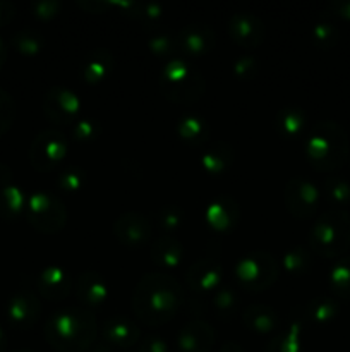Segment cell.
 <instances>
[{"label": "cell", "mask_w": 350, "mask_h": 352, "mask_svg": "<svg viewBox=\"0 0 350 352\" xmlns=\"http://www.w3.org/2000/svg\"><path fill=\"white\" fill-rule=\"evenodd\" d=\"M184 302V291L170 274L154 272L137 282L132 296V309L141 323L158 327L168 323Z\"/></svg>", "instance_id": "6da1fadb"}, {"label": "cell", "mask_w": 350, "mask_h": 352, "mask_svg": "<svg viewBox=\"0 0 350 352\" xmlns=\"http://www.w3.org/2000/svg\"><path fill=\"white\" fill-rule=\"evenodd\" d=\"M45 339L58 352H84L96 337V318L86 308H65L45 323Z\"/></svg>", "instance_id": "7a4b0ae2"}, {"label": "cell", "mask_w": 350, "mask_h": 352, "mask_svg": "<svg viewBox=\"0 0 350 352\" xmlns=\"http://www.w3.org/2000/svg\"><path fill=\"white\" fill-rule=\"evenodd\" d=\"M305 157L314 170L335 172L349 157V140L340 124L318 122L305 140Z\"/></svg>", "instance_id": "3957f363"}, {"label": "cell", "mask_w": 350, "mask_h": 352, "mask_svg": "<svg viewBox=\"0 0 350 352\" xmlns=\"http://www.w3.org/2000/svg\"><path fill=\"white\" fill-rule=\"evenodd\" d=\"M309 248L323 258H338L350 248V213L343 208H329L312 226Z\"/></svg>", "instance_id": "277c9868"}, {"label": "cell", "mask_w": 350, "mask_h": 352, "mask_svg": "<svg viewBox=\"0 0 350 352\" xmlns=\"http://www.w3.org/2000/svg\"><path fill=\"white\" fill-rule=\"evenodd\" d=\"M160 88L165 98L178 105L198 102L205 93V79L184 57H174L160 74Z\"/></svg>", "instance_id": "5b68a950"}, {"label": "cell", "mask_w": 350, "mask_h": 352, "mask_svg": "<svg viewBox=\"0 0 350 352\" xmlns=\"http://www.w3.org/2000/svg\"><path fill=\"white\" fill-rule=\"evenodd\" d=\"M280 275V265L273 254L266 251H253L237 261L233 268V277H235L239 287L246 291L259 292L268 289L277 282Z\"/></svg>", "instance_id": "8992f818"}, {"label": "cell", "mask_w": 350, "mask_h": 352, "mask_svg": "<svg viewBox=\"0 0 350 352\" xmlns=\"http://www.w3.org/2000/svg\"><path fill=\"white\" fill-rule=\"evenodd\" d=\"M26 219L40 232L57 234L67 222V212L57 196L38 191L27 198Z\"/></svg>", "instance_id": "52a82bcc"}, {"label": "cell", "mask_w": 350, "mask_h": 352, "mask_svg": "<svg viewBox=\"0 0 350 352\" xmlns=\"http://www.w3.org/2000/svg\"><path fill=\"white\" fill-rule=\"evenodd\" d=\"M67 155V140L57 129H45L33 140L30 162L38 172H51L62 165Z\"/></svg>", "instance_id": "ba28073f"}, {"label": "cell", "mask_w": 350, "mask_h": 352, "mask_svg": "<svg viewBox=\"0 0 350 352\" xmlns=\"http://www.w3.org/2000/svg\"><path fill=\"white\" fill-rule=\"evenodd\" d=\"M285 205L288 213L299 220L312 217L319 205V191L311 181L304 177H294L285 186Z\"/></svg>", "instance_id": "9c48e42d"}, {"label": "cell", "mask_w": 350, "mask_h": 352, "mask_svg": "<svg viewBox=\"0 0 350 352\" xmlns=\"http://www.w3.org/2000/svg\"><path fill=\"white\" fill-rule=\"evenodd\" d=\"M43 112L55 124H72L81 112V100L72 89L54 86L43 98Z\"/></svg>", "instance_id": "30bf717a"}, {"label": "cell", "mask_w": 350, "mask_h": 352, "mask_svg": "<svg viewBox=\"0 0 350 352\" xmlns=\"http://www.w3.org/2000/svg\"><path fill=\"white\" fill-rule=\"evenodd\" d=\"M113 234L126 248L139 250L146 246L150 241L151 222L141 213L127 212L113 222Z\"/></svg>", "instance_id": "8fae6325"}, {"label": "cell", "mask_w": 350, "mask_h": 352, "mask_svg": "<svg viewBox=\"0 0 350 352\" xmlns=\"http://www.w3.org/2000/svg\"><path fill=\"white\" fill-rule=\"evenodd\" d=\"M229 34L233 43L242 48H256L263 43L264 30L263 21L250 12L233 14L229 21Z\"/></svg>", "instance_id": "7c38bea8"}, {"label": "cell", "mask_w": 350, "mask_h": 352, "mask_svg": "<svg viewBox=\"0 0 350 352\" xmlns=\"http://www.w3.org/2000/svg\"><path fill=\"white\" fill-rule=\"evenodd\" d=\"M41 313V305L36 294L31 291H19L7 301L5 315L12 327L26 330L36 323Z\"/></svg>", "instance_id": "4fadbf2b"}, {"label": "cell", "mask_w": 350, "mask_h": 352, "mask_svg": "<svg viewBox=\"0 0 350 352\" xmlns=\"http://www.w3.org/2000/svg\"><path fill=\"white\" fill-rule=\"evenodd\" d=\"M38 292L47 301H62L74 289L72 277L65 268L58 265H48L36 277Z\"/></svg>", "instance_id": "5bb4252c"}, {"label": "cell", "mask_w": 350, "mask_h": 352, "mask_svg": "<svg viewBox=\"0 0 350 352\" xmlns=\"http://www.w3.org/2000/svg\"><path fill=\"white\" fill-rule=\"evenodd\" d=\"M223 268L216 258H201L187 272V285L192 292H215L222 284Z\"/></svg>", "instance_id": "9a60e30c"}, {"label": "cell", "mask_w": 350, "mask_h": 352, "mask_svg": "<svg viewBox=\"0 0 350 352\" xmlns=\"http://www.w3.org/2000/svg\"><path fill=\"white\" fill-rule=\"evenodd\" d=\"M215 47V34L208 26L191 24L185 26L177 36V52L184 57H205Z\"/></svg>", "instance_id": "2e32d148"}, {"label": "cell", "mask_w": 350, "mask_h": 352, "mask_svg": "<svg viewBox=\"0 0 350 352\" xmlns=\"http://www.w3.org/2000/svg\"><path fill=\"white\" fill-rule=\"evenodd\" d=\"M215 342V332L205 320L194 318L185 323L177 337V346L182 352H208Z\"/></svg>", "instance_id": "e0dca14e"}, {"label": "cell", "mask_w": 350, "mask_h": 352, "mask_svg": "<svg viewBox=\"0 0 350 352\" xmlns=\"http://www.w3.org/2000/svg\"><path fill=\"white\" fill-rule=\"evenodd\" d=\"M72 291L75 292V298L84 305L86 308H98L108 298V284L98 272H82L78 278Z\"/></svg>", "instance_id": "ac0fdd59"}, {"label": "cell", "mask_w": 350, "mask_h": 352, "mask_svg": "<svg viewBox=\"0 0 350 352\" xmlns=\"http://www.w3.org/2000/svg\"><path fill=\"white\" fill-rule=\"evenodd\" d=\"M205 219L209 229L218 234H225L232 230L239 220V206L232 198H218L209 203L205 212Z\"/></svg>", "instance_id": "d6986e66"}, {"label": "cell", "mask_w": 350, "mask_h": 352, "mask_svg": "<svg viewBox=\"0 0 350 352\" xmlns=\"http://www.w3.org/2000/svg\"><path fill=\"white\" fill-rule=\"evenodd\" d=\"M139 327L129 316H112L103 325V339L113 346L129 347L139 339Z\"/></svg>", "instance_id": "ffe728a7"}, {"label": "cell", "mask_w": 350, "mask_h": 352, "mask_svg": "<svg viewBox=\"0 0 350 352\" xmlns=\"http://www.w3.org/2000/svg\"><path fill=\"white\" fill-rule=\"evenodd\" d=\"M150 258L156 267L163 268V270H172L180 265L182 258H184V246L175 236H161L151 246Z\"/></svg>", "instance_id": "44dd1931"}, {"label": "cell", "mask_w": 350, "mask_h": 352, "mask_svg": "<svg viewBox=\"0 0 350 352\" xmlns=\"http://www.w3.org/2000/svg\"><path fill=\"white\" fill-rule=\"evenodd\" d=\"M244 325L256 333H270L277 329L278 315L271 306L268 305H250L244 311Z\"/></svg>", "instance_id": "7402d4cb"}, {"label": "cell", "mask_w": 350, "mask_h": 352, "mask_svg": "<svg viewBox=\"0 0 350 352\" xmlns=\"http://www.w3.org/2000/svg\"><path fill=\"white\" fill-rule=\"evenodd\" d=\"M26 206L27 199L23 189L12 182H5L0 189V217L5 220H16L26 213Z\"/></svg>", "instance_id": "603a6c76"}, {"label": "cell", "mask_w": 350, "mask_h": 352, "mask_svg": "<svg viewBox=\"0 0 350 352\" xmlns=\"http://www.w3.org/2000/svg\"><path fill=\"white\" fill-rule=\"evenodd\" d=\"M113 67L112 55L106 50H95L82 65V78L88 85H100Z\"/></svg>", "instance_id": "cb8c5ba5"}, {"label": "cell", "mask_w": 350, "mask_h": 352, "mask_svg": "<svg viewBox=\"0 0 350 352\" xmlns=\"http://www.w3.org/2000/svg\"><path fill=\"white\" fill-rule=\"evenodd\" d=\"M277 131L285 140H295L305 127V116L299 107H285L277 116Z\"/></svg>", "instance_id": "d4e9b609"}, {"label": "cell", "mask_w": 350, "mask_h": 352, "mask_svg": "<svg viewBox=\"0 0 350 352\" xmlns=\"http://www.w3.org/2000/svg\"><path fill=\"white\" fill-rule=\"evenodd\" d=\"M232 164V150L226 143H216L201 155V165L209 175H218Z\"/></svg>", "instance_id": "484cf974"}, {"label": "cell", "mask_w": 350, "mask_h": 352, "mask_svg": "<svg viewBox=\"0 0 350 352\" xmlns=\"http://www.w3.org/2000/svg\"><path fill=\"white\" fill-rule=\"evenodd\" d=\"M177 134L182 141L189 144H201L209 134L206 120L199 116H184L177 122Z\"/></svg>", "instance_id": "4316f807"}, {"label": "cell", "mask_w": 350, "mask_h": 352, "mask_svg": "<svg viewBox=\"0 0 350 352\" xmlns=\"http://www.w3.org/2000/svg\"><path fill=\"white\" fill-rule=\"evenodd\" d=\"M301 323L292 322L287 330L278 333L268 346L266 352H301Z\"/></svg>", "instance_id": "83f0119b"}, {"label": "cell", "mask_w": 350, "mask_h": 352, "mask_svg": "<svg viewBox=\"0 0 350 352\" xmlns=\"http://www.w3.org/2000/svg\"><path fill=\"white\" fill-rule=\"evenodd\" d=\"M340 306L331 298H316L307 302L305 316L314 323H328L338 315Z\"/></svg>", "instance_id": "f1b7e54d"}, {"label": "cell", "mask_w": 350, "mask_h": 352, "mask_svg": "<svg viewBox=\"0 0 350 352\" xmlns=\"http://www.w3.org/2000/svg\"><path fill=\"white\" fill-rule=\"evenodd\" d=\"M329 287L338 298L350 299V256L336 261L329 272Z\"/></svg>", "instance_id": "f546056e"}, {"label": "cell", "mask_w": 350, "mask_h": 352, "mask_svg": "<svg viewBox=\"0 0 350 352\" xmlns=\"http://www.w3.org/2000/svg\"><path fill=\"white\" fill-rule=\"evenodd\" d=\"M311 251L305 248L295 246L290 248L287 253L283 254V268L292 275V277H302L309 272L311 268Z\"/></svg>", "instance_id": "4dcf8cb0"}, {"label": "cell", "mask_w": 350, "mask_h": 352, "mask_svg": "<svg viewBox=\"0 0 350 352\" xmlns=\"http://www.w3.org/2000/svg\"><path fill=\"white\" fill-rule=\"evenodd\" d=\"M323 191L331 203V208H343L350 203V184L342 177H328L323 182Z\"/></svg>", "instance_id": "1f68e13d"}, {"label": "cell", "mask_w": 350, "mask_h": 352, "mask_svg": "<svg viewBox=\"0 0 350 352\" xmlns=\"http://www.w3.org/2000/svg\"><path fill=\"white\" fill-rule=\"evenodd\" d=\"M213 306L215 311L222 320H229L235 315L237 308H239V296L232 287H225L220 285L215 291V298H213Z\"/></svg>", "instance_id": "d6a6232c"}, {"label": "cell", "mask_w": 350, "mask_h": 352, "mask_svg": "<svg viewBox=\"0 0 350 352\" xmlns=\"http://www.w3.org/2000/svg\"><path fill=\"white\" fill-rule=\"evenodd\" d=\"M12 45L21 55L34 57V55L40 54L41 48H43V38H41V34H38L36 31L21 30L12 36Z\"/></svg>", "instance_id": "836d02e7"}, {"label": "cell", "mask_w": 350, "mask_h": 352, "mask_svg": "<svg viewBox=\"0 0 350 352\" xmlns=\"http://www.w3.org/2000/svg\"><path fill=\"white\" fill-rule=\"evenodd\" d=\"M336 41H338V30L331 23L323 21V23H318L312 28V43L316 47L326 50V48L335 47Z\"/></svg>", "instance_id": "e575fe53"}, {"label": "cell", "mask_w": 350, "mask_h": 352, "mask_svg": "<svg viewBox=\"0 0 350 352\" xmlns=\"http://www.w3.org/2000/svg\"><path fill=\"white\" fill-rule=\"evenodd\" d=\"M182 222L184 219L177 206H165L158 212V223H160V229H163V236H174V232L180 229Z\"/></svg>", "instance_id": "d590c367"}, {"label": "cell", "mask_w": 350, "mask_h": 352, "mask_svg": "<svg viewBox=\"0 0 350 352\" xmlns=\"http://www.w3.org/2000/svg\"><path fill=\"white\" fill-rule=\"evenodd\" d=\"M16 117V103L10 93L0 89V138L12 127Z\"/></svg>", "instance_id": "8d00e7d4"}, {"label": "cell", "mask_w": 350, "mask_h": 352, "mask_svg": "<svg viewBox=\"0 0 350 352\" xmlns=\"http://www.w3.org/2000/svg\"><path fill=\"white\" fill-rule=\"evenodd\" d=\"M148 48L156 57H172L177 52V38H172L168 34H156L148 40Z\"/></svg>", "instance_id": "74e56055"}, {"label": "cell", "mask_w": 350, "mask_h": 352, "mask_svg": "<svg viewBox=\"0 0 350 352\" xmlns=\"http://www.w3.org/2000/svg\"><path fill=\"white\" fill-rule=\"evenodd\" d=\"M82 181H84V177H82V172L81 170H75V168H69V170L62 172L60 175H58V188L62 189V191L65 192H75L81 189L82 186Z\"/></svg>", "instance_id": "f35d334b"}, {"label": "cell", "mask_w": 350, "mask_h": 352, "mask_svg": "<svg viewBox=\"0 0 350 352\" xmlns=\"http://www.w3.org/2000/svg\"><path fill=\"white\" fill-rule=\"evenodd\" d=\"M233 74L240 81H249L257 74V62L253 57H240L233 65Z\"/></svg>", "instance_id": "ab89813d"}, {"label": "cell", "mask_w": 350, "mask_h": 352, "mask_svg": "<svg viewBox=\"0 0 350 352\" xmlns=\"http://www.w3.org/2000/svg\"><path fill=\"white\" fill-rule=\"evenodd\" d=\"M98 136V124L89 119H81L74 122V138L79 141H91Z\"/></svg>", "instance_id": "60d3db41"}, {"label": "cell", "mask_w": 350, "mask_h": 352, "mask_svg": "<svg viewBox=\"0 0 350 352\" xmlns=\"http://www.w3.org/2000/svg\"><path fill=\"white\" fill-rule=\"evenodd\" d=\"M134 12H136L137 19L144 21H158L163 16V7L158 6V3H134Z\"/></svg>", "instance_id": "b9f144b4"}, {"label": "cell", "mask_w": 350, "mask_h": 352, "mask_svg": "<svg viewBox=\"0 0 350 352\" xmlns=\"http://www.w3.org/2000/svg\"><path fill=\"white\" fill-rule=\"evenodd\" d=\"M58 9H60V3L55 2V0H47V2H36L33 3V14L38 19H51L58 14Z\"/></svg>", "instance_id": "7bdbcfd3"}, {"label": "cell", "mask_w": 350, "mask_h": 352, "mask_svg": "<svg viewBox=\"0 0 350 352\" xmlns=\"http://www.w3.org/2000/svg\"><path fill=\"white\" fill-rule=\"evenodd\" d=\"M329 12L340 19H350V0H335L329 3Z\"/></svg>", "instance_id": "ee69618b"}, {"label": "cell", "mask_w": 350, "mask_h": 352, "mask_svg": "<svg viewBox=\"0 0 350 352\" xmlns=\"http://www.w3.org/2000/svg\"><path fill=\"white\" fill-rule=\"evenodd\" d=\"M141 352H167V342L160 337H150L141 346Z\"/></svg>", "instance_id": "f6af8a7d"}, {"label": "cell", "mask_w": 350, "mask_h": 352, "mask_svg": "<svg viewBox=\"0 0 350 352\" xmlns=\"http://www.w3.org/2000/svg\"><path fill=\"white\" fill-rule=\"evenodd\" d=\"M14 17V6L5 0H0V26H5L12 21Z\"/></svg>", "instance_id": "bcb514c9"}, {"label": "cell", "mask_w": 350, "mask_h": 352, "mask_svg": "<svg viewBox=\"0 0 350 352\" xmlns=\"http://www.w3.org/2000/svg\"><path fill=\"white\" fill-rule=\"evenodd\" d=\"M5 60H7V48H5V43L2 41V38H0V69L3 67Z\"/></svg>", "instance_id": "7dc6e473"}, {"label": "cell", "mask_w": 350, "mask_h": 352, "mask_svg": "<svg viewBox=\"0 0 350 352\" xmlns=\"http://www.w3.org/2000/svg\"><path fill=\"white\" fill-rule=\"evenodd\" d=\"M220 352H242V349H240L235 342H226Z\"/></svg>", "instance_id": "c3c4849f"}, {"label": "cell", "mask_w": 350, "mask_h": 352, "mask_svg": "<svg viewBox=\"0 0 350 352\" xmlns=\"http://www.w3.org/2000/svg\"><path fill=\"white\" fill-rule=\"evenodd\" d=\"M5 346H7V337L5 333H3V330L0 329V352L5 351Z\"/></svg>", "instance_id": "681fc988"}, {"label": "cell", "mask_w": 350, "mask_h": 352, "mask_svg": "<svg viewBox=\"0 0 350 352\" xmlns=\"http://www.w3.org/2000/svg\"><path fill=\"white\" fill-rule=\"evenodd\" d=\"M17 352H31V351H17Z\"/></svg>", "instance_id": "f907efd6"}]
</instances>
